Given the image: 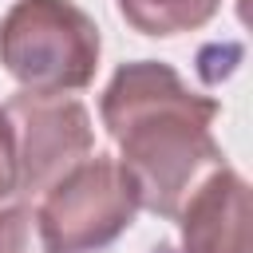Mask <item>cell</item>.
I'll return each instance as SVG.
<instances>
[{
    "instance_id": "ba28073f",
    "label": "cell",
    "mask_w": 253,
    "mask_h": 253,
    "mask_svg": "<svg viewBox=\"0 0 253 253\" xmlns=\"http://www.w3.org/2000/svg\"><path fill=\"white\" fill-rule=\"evenodd\" d=\"M16 194V134H12V123L0 107V202Z\"/></svg>"
},
{
    "instance_id": "277c9868",
    "label": "cell",
    "mask_w": 253,
    "mask_h": 253,
    "mask_svg": "<svg viewBox=\"0 0 253 253\" xmlns=\"http://www.w3.org/2000/svg\"><path fill=\"white\" fill-rule=\"evenodd\" d=\"M4 115L16 134V190L24 194H47L95 146L87 107L67 95L20 91Z\"/></svg>"
},
{
    "instance_id": "7a4b0ae2",
    "label": "cell",
    "mask_w": 253,
    "mask_h": 253,
    "mask_svg": "<svg viewBox=\"0 0 253 253\" xmlns=\"http://www.w3.org/2000/svg\"><path fill=\"white\" fill-rule=\"evenodd\" d=\"M0 63L32 95L83 91L99 67V28L71 0H16L0 24Z\"/></svg>"
},
{
    "instance_id": "8992f818",
    "label": "cell",
    "mask_w": 253,
    "mask_h": 253,
    "mask_svg": "<svg viewBox=\"0 0 253 253\" xmlns=\"http://www.w3.org/2000/svg\"><path fill=\"white\" fill-rule=\"evenodd\" d=\"M221 0H119L123 20L142 36H178L213 20Z\"/></svg>"
},
{
    "instance_id": "5b68a950",
    "label": "cell",
    "mask_w": 253,
    "mask_h": 253,
    "mask_svg": "<svg viewBox=\"0 0 253 253\" xmlns=\"http://www.w3.org/2000/svg\"><path fill=\"white\" fill-rule=\"evenodd\" d=\"M174 217L182 225V253H253L249 186L229 166H217Z\"/></svg>"
},
{
    "instance_id": "3957f363",
    "label": "cell",
    "mask_w": 253,
    "mask_h": 253,
    "mask_svg": "<svg viewBox=\"0 0 253 253\" xmlns=\"http://www.w3.org/2000/svg\"><path fill=\"white\" fill-rule=\"evenodd\" d=\"M134 210L126 170L115 158H87L43 194L36 213L55 253H95L130 225Z\"/></svg>"
},
{
    "instance_id": "6da1fadb",
    "label": "cell",
    "mask_w": 253,
    "mask_h": 253,
    "mask_svg": "<svg viewBox=\"0 0 253 253\" xmlns=\"http://www.w3.org/2000/svg\"><path fill=\"white\" fill-rule=\"evenodd\" d=\"M217 103L190 91L174 67L138 59L115 71L103 91V123L119 142L134 198L158 217H174L182 202L221 166L210 126Z\"/></svg>"
},
{
    "instance_id": "52a82bcc",
    "label": "cell",
    "mask_w": 253,
    "mask_h": 253,
    "mask_svg": "<svg viewBox=\"0 0 253 253\" xmlns=\"http://www.w3.org/2000/svg\"><path fill=\"white\" fill-rule=\"evenodd\" d=\"M0 253H55L32 206L0 210Z\"/></svg>"
}]
</instances>
